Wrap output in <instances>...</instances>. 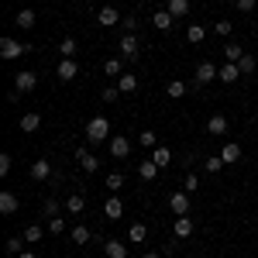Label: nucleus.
Masks as SVG:
<instances>
[{
  "label": "nucleus",
  "mask_w": 258,
  "mask_h": 258,
  "mask_svg": "<svg viewBox=\"0 0 258 258\" xmlns=\"http://www.w3.org/2000/svg\"><path fill=\"white\" fill-rule=\"evenodd\" d=\"M110 138V120L107 117H90L86 120V141L90 145H103Z\"/></svg>",
  "instance_id": "obj_1"
},
{
  "label": "nucleus",
  "mask_w": 258,
  "mask_h": 258,
  "mask_svg": "<svg viewBox=\"0 0 258 258\" xmlns=\"http://www.w3.org/2000/svg\"><path fill=\"white\" fill-rule=\"evenodd\" d=\"M31 52V45H24V41H14V38H0V55L7 62L21 59V55H28Z\"/></svg>",
  "instance_id": "obj_2"
},
{
  "label": "nucleus",
  "mask_w": 258,
  "mask_h": 258,
  "mask_svg": "<svg viewBox=\"0 0 258 258\" xmlns=\"http://www.w3.org/2000/svg\"><path fill=\"white\" fill-rule=\"evenodd\" d=\"M117 52H120V59H127V62H135L141 55V45L135 35H124V38L117 41Z\"/></svg>",
  "instance_id": "obj_3"
},
{
  "label": "nucleus",
  "mask_w": 258,
  "mask_h": 258,
  "mask_svg": "<svg viewBox=\"0 0 258 258\" xmlns=\"http://www.w3.org/2000/svg\"><path fill=\"white\" fill-rule=\"evenodd\" d=\"M169 210H172L176 217H186V214H189V193H186V189L172 193V197H169Z\"/></svg>",
  "instance_id": "obj_4"
},
{
  "label": "nucleus",
  "mask_w": 258,
  "mask_h": 258,
  "mask_svg": "<svg viewBox=\"0 0 258 258\" xmlns=\"http://www.w3.org/2000/svg\"><path fill=\"white\" fill-rule=\"evenodd\" d=\"M220 80V66H214V62H200L197 66V83L200 86H207V83Z\"/></svg>",
  "instance_id": "obj_5"
},
{
  "label": "nucleus",
  "mask_w": 258,
  "mask_h": 258,
  "mask_svg": "<svg viewBox=\"0 0 258 258\" xmlns=\"http://www.w3.org/2000/svg\"><path fill=\"white\" fill-rule=\"evenodd\" d=\"M55 76H59L62 83L76 80V76H80V66H76V59H62L59 66H55Z\"/></svg>",
  "instance_id": "obj_6"
},
{
  "label": "nucleus",
  "mask_w": 258,
  "mask_h": 258,
  "mask_svg": "<svg viewBox=\"0 0 258 258\" xmlns=\"http://www.w3.org/2000/svg\"><path fill=\"white\" fill-rule=\"evenodd\" d=\"M35 86H38V73H18L14 76V90L18 93H31Z\"/></svg>",
  "instance_id": "obj_7"
},
{
  "label": "nucleus",
  "mask_w": 258,
  "mask_h": 258,
  "mask_svg": "<svg viewBox=\"0 0 258 258\" xmlns=\"http://www.w3.org/2000/svg\"><path fill=\"white\" fill-rule=\"evenodd\" d=\"M76 159H80L83 172H97V169H100V159L90 152V148H76Z\"/></svg>",
  "instance_id": "obj_8"
},
{
  "label": "nucleus",
  "mask_w": 258,
  "mask_h": 258,
  "mask_svg": "<svg viewBox=\"0 0 258 258\" xmlns=\"http://www.w3.org/2000/svg\"><path fill=\"white\" fill-rule=\"evenodd\" d=\"M18 207H21V200L14 197L11 189H4V193H0V214H4V217H11V214H18Z\"/></svg>",
  "instance_id": "obj_9"
},
{
  "label": "nucleus",
  "mask_w": 258,
  "mask_h": 258,
  "mask_svg": "<svg viewBox=\"0 0 258 258\" xmlns=\"http://www.w3.org/2000/svg\"><path fill=\"white\" fill-rule=\"evenodd\" d=\"M52 176V162L48 159H35L31 162V179H35V182H41V179H48Z\"/></svg>",
  "instance_id": "obj_10"
},
{
  "label": "nucleus",
  "mask_w": 258,
  "mask_h": 258,
  "mask_svg": "<svg viewBox=\"0 0 258 258\" xmlns=\"http://www.w3.org/2000/svg\"><path fill=\"white\" fill-rule=\"evenodd\" d=\"M220 159H224V165H234V162H241V145H238V141H227V145L220 148Z\"/></svg>",
  "instance_id": "obj_11"
},
{
  "label": "nucleus",
  "mask_w": 258,
  "mask_h": 258,
  "mask_svg": "<svg viewBox=\"0 0 258 258\" xmlns=\"http://www.w3.org/2000/svg\"><path fill=\"white\" fill-rule=\"evenodd\" d=\"M241 80V66L238 62H224L220 66V83H238Z\"/></svg>",
  "instance_id": "obj_12"
},
{
  "label": "nucleus",
  "mask_w": 258,
  "mask_h": 258,
  "mask_svg": "<svg viewBox=\"0 0 258 258\" xmlns=\"http://www.w3.org/2000/svg\"><path fill=\"white\" fill-rule=\"evenodd\" d=\"M38 127H41V114H35V110L31 114H21V131L24 135H35Z\"/></svg>",
  "instance_id": "obj_13"
},
{
  "label": "nucleus",
  "mask_w": 258,
  "mask_h": 258,
  "mask_svg": "<svg viewBox=\"0 0 258 258\" xmlns=\"http://www.w3.org/2000/svg\"><path fill=\"white\" fill-rule=\"evenodd\" d=\"M110 155H114V159H127V155H131V141L127 138H110Z\"/></svg>",
  "instance_id": "obj_14"
},
{
  "label": "nucleus",
  "mask_w": 258,
  "mask_h": 258,
  "mask_svg": "<svg viewBox=\"0 0 258 258\" xmlns=\"http://www.w3.org/2000/svg\"><path fill=\"white\" fill-rule=\"evenodd\" d=\"M172 234H176V238H189V234H193V217H189V214H186V217H176Z\"/></svg>",
  "instance_id": "obj_15"
},
{
  "label": "nucleus",
  "mask_w": 258,
  "mask_h": 258,
  "mask_svg": "<svg viewBox=\"0 0 258 258\" xmlns=\"http://www.w3.org/2000/svg\"><path fill=\"white\" fill-rule=\"evenodd\" d=\"M97 21L103 24V28H114V24H120V14H117V7H110V4H107V7H103V11L97 14Z\"/></svg>",
  "instance_id": "obj_16"
},
{
  "label": "nucleus",
  "mask_w": 258,
  "mask_h": 258,
  "mask_svg": "<svg viewBox=\"0 0 258 258\" xmlns=\"http://www.w3.org/2000/svg\"><path fill=\"white\" fill-rule=\"evenodd\" d=\"M207 131H210L214 138H220V135H227V117H224V114H214V117L207 120Z\"/></svg>",
  "instance_id": "obj_17"
},
{
  "label": "nucleus",
  "mask_w": 258,
  "mask_h": 258,
  "mask_svg": "<svg viewBox=\"0 0 258 258\" xmlns=\"http://www.w3.org/2000/svg\"><path fill=\"white\" fill-rule=\"evenodd\" d=\"M120 214H124V203H120L117 197H110L107 203H103V217L107 220H120Z\"/></svg>",
  "instance_id": "obj_18"
},
{
  "label": "nucleus",
  "mask_w": 258,
  "mask_h": 258,
  "mask_svg": "<svg viewBox=\"0 0 258 258\" xmlns=\"http://www.w3.org/2000/svg\"><path fill=\"white\" fill-rule=\"evenodd\" d=\"M14 24H21L24 31H31V28L38 24V18H35V11H31V7H24V11H18V18H14Z\"/></svg>",
  "instance_id": "obj_19"
},
{
  "label": "nucleus",
  "mask_w": 258,
  "mask_h": 258,
  "mask_svg": "<svg viewBox=\"0 0 258 258\" xmlns=\"http://www.w3.org/2000/svg\"><path fill=\"white\" fill-rule=\"evenodd\" d=\"M103 251H107V258H127V244L124 241H103Z\"/></svg>",
  "instance_id": "obj_20"
},
{
  "label": "nucleus",
  "mask_w": 258,
  "mask_h": 258,
  "mask_svg": "<svg viewBox=\"0 0 258 258\" xmlns=\"http://www.w3.org/2000/svg\"><path fill=\"white\" fill-rule=\"evenodd\" d=\"M117 90H120V93H135V90H138V76L120 73V76H117Z\"/></svg>",
  "instance_id": "obj_21"
},
{
  "label": "nucleus",
  "mask_w": 258,
  "mask_h": 258,
  "mask_svg": "<svg viewBox=\"0 0 258 258\" xmlns=\"http://www.w3.org/2000/svg\"><path fill=\"white\" fill-rule=\"evenodd\" d=\"M138 176L145 179V182H152V179L159 176V165H155V162H152V159H145V162H138Z\"/></svg>",
  "instance_id": "obj_22"
},
{
  "label": "nucleus",
  "mask_w": 258,
  "mask_h": 258,
  "mask_svg": "<svg viewBox=\"0 0 258 258\" xmlns=\"http://www.w3.org/2000/svg\"><path fill=\"white\" fill-rule=\"evenodd\" d=\"M165 11H169L176 21L186 18V14H189V0H169V7H165Z\"/></svg>",
  "instance_id": "obj_23"
},
{
  "label": "nucleus",
  "mask_w": 258,
  "mask_h": 258,
  "mask_svg": "<svg viewBox=\"0 0 258 258\" xmlns=\"http://www.w3.org/2000/svg\"><path fill=\"white\" fill-rule=\"evenodd\" d=\"M203 38H207V28H203V24H189V28H186V41H189V45H200Z\"/></svg>",
  "instance_id": "obj_24"
},
{
  "label": "nucleus",
  "mask_w": 258,
  "mask_h": 258,
  "mask_svg": "<svg viewBox=\"0 0 258 258\" xmlns=\"http://www.w3.org/2000/svg\"><path fill=\"white\" fill-rule=\"evenodd\" d=\"M152 162H155V165H159V169H165V165H169V162H172V152H169V148H165V145H159V148H155V152H152Z\"/></svg>",
  "instance_id": "obj_25"
},
{
  "label": "nucleus",
  "mask_w": 258,
  "mask_h": 258,
  "mask_svg": "<svg viewBox=\"0 0 258 258\" xmlns=\"http://www.w3.org/2000/svg\"><path fill=\"white\" fill-rule=\"evenodd\" d=\"M24 244H28L24 238H7V241H4V251H7V255H14V258H18L21 251H24Z\"/></svg>",
  "instance_id": "obj_26"
},
{
  "label": "nucleus",
  "mask_w": 258,
  "mask_h": 258,
  "mask_svg": "<svg viewBox=\"0 0 258 258\" xmlns=\"http://www.w3.org/2000/svg\"><path fill=\"white\" fill-rule=\"evenodd\" d=\"M172 24H176V18H172L169 11H155V28H159V31H169Z\"/></svg>",
  "instance_id": "obj_27"
},
{
  "label": "nucleus",
  "mask_w": 258,
  "mask_h": 258,
  "mask_svg": "<svg viewBox=\"0 0 258 258\" xmlns=\"http://www.w3.org/2000/svg\"><path fill=\"white\" fill-rule=\"evenodd\" d=\"M59 55L62 59H76V38H62L59 41Z\"/></svg>",
  "instance_id": "obj_28"
},
{
  "label": "nucleus",
  "mask_w": 258,
  "mask_h": 258,
  "mask_svg": "<svg viewBox=\"0 0 258 258\" xmlns=\"http://www.w3.org/2000/svg\"><path fill=\"white\" fill-rule=\"evenodd\" d=\"M241 55H244V48H241V45H234V41H227V45H224V59H227V62H241Z\"/></svg>",
  "instance_id": "obj_29"
},
{
  "label": "nucleus",
  "mask_w": 258,
  "mask_h": 258,
  "mask_svg": "<svg viewBox=\"0 0 258 258\" xmlns=\"http://www.w3.org/2000/svg\"><path fill=\"white\" fill-rule=\"evenodd\" d=\"M238 66H241V76H251V73L258 69V59H255V55H248V52H244Z\"/></svg>",
  "instance_id": "obj_30"
},
{
  "label": "nucleus",
  "mask_w": 258,
  "mask_h": 258,
  "mask_svg": "<svg viewBox=\"0 0 258 258\" xmlns=\"http://www.w3.org/2000/svg\"><path fill=\"white\" fill-rule=\"evenodd\" d=\"M186 90H189V86H186V83H182V80H172V83H169V86H165V93H169V97H172V100L186 97Z\"/></svg>",
  "instance_id": "obj_31"
},
{
  "label": "nucleus",
  "mask_w": 258,
  "mask_h": 258,
  "mask_svg": "<svg viewBox=\"0 0 258 258\" xmlns=\"http://www.w3.org/2000/svg\"><path fill=\"white\" fill-rule=\"evenodd\" d=\"M83 207H86V200H83L80 193H73V197L66 200V210H69V214H83Z\"/></svg>",
  "instance_id": "obj_32"
},
{
  "label": "nucleus",
  "mask_w": 258,
  "mask_h": 258,
  "mask_svg": "<svg viewBox=\"0 0 258 258\" xmlns=\"http://www.w3.org/2000/svg\"><path fill=\"white\" fill-rule=\"evenodd\" d=\"M203 169H207V172H210V176H217L220 169H224V159H220V155H210V159L203 162Z\"/></svg>",
  "instance_id": "obj_33"
},
{
  "label": "nucleus",
  "mask_w": 258,
  "mask_h": 258,
  "mask_svg": "<svg viewBox=\"0 0 258 258\" xmlns=\"http://www.w3.org/2000/svg\"><path fill=\"white\" fill-rule=\"evenodd\" d=\"M41 234H45V231H41V224H31V227H24V241H28V244L41 241Z\"/></svg>",
  "instance_id": "obj_34"
},
{
  "label": "nucleus",
  "mask_w": 258,
  "mask_h": 258,
  "mask_svg": "<svg viewBox=\"0 0 258 258\" xmlns=\"http://www.w3.org/2000/svg\"><path fill=\"white\" fill-rule=\"evenodd\" d=\"M73 241H76V244H86V241H90V227L76 224V227H73Z\"/></svg>",
  "instance_id": "obj_35"
},
{
  "label": "nucleus",
  "mask_w": 258,
  "mask_h": 258,
  "mask_svg": "<svg viewBox=\"0 0 258 258\" xmlns=\"http://www.w3.org/2000/svg\"><path fill=\"white\" fill-rule=\"evenodd\" d=\"M138 141L145 145V148H159V138H155V131H141Z\"/></svg>",
  "instance_id": "obj_36"
},
{
  "label": "nucleus",
  "mask_w": 258,
  "mask_h": 258,
  "mask_svg": "<svg viewBox=\"0 0 258 258\" xmlns=\"http://www.w3.org/2000/svg\"><path fill=\"white\" fill-rule=\"evenodd\" d=\"M103 76H120V59H107L103 62Z\"/></svg>",
  "instance_id": "obj_37"
},
{
  "label": "nucleus",
  "mask_w": 258,
  "mask_h": 258,
  "mask_svg": "<svg viewBox=\"0 0 258 258\" xmlns=\"http://www.w3.org/2000/svg\"><path fill=\"white\" fill-rule=\"evenodd\" d=\"M148 238V227H145V224H131V244H135V241H145Z\"/></svg>",
  "instance_id": "obj_38"
},
{
  "label": "nucleus",
  "mask_w": 258,
  "mask_h": 258,
  "mask_svg": "<svg viewBox=\"0 0 258 258\" xmlns=\"http://www.w3.org/2000/svg\"><path fill=\"white\" fill-rule=\"evenodd\" d=\"M41 210H45V217H62V214H59V200H52V197L45 200V207H41Z\"/></svg>",
  "instance_id": "obj_39"
},
{
  "label": "nucleus",
  "mask_w": 258,
  "mask_h": 258,
  "mask_svg": "<svg viewBox=\"0 0 258 258\" xmlns=\"http://www.w3.org/2000/svg\"><path fill=\"white\" fill-rule=\"evenodd\" d=\"M66 231V220L62 217H48V234H62Z\"/></svg>",
  "instance_id": "obj_40"
},
{
  "label": "nucleus",
  "mask_w": 258,
  "mask_h": 258,
  "mask_svg": "<svg viewBox=\"0 0 258 258\" xmlns=\"http://www.w3.org/2000/svg\"><path fill=\"white\" fill-rule=\"evenodd\" d=\"M120 186H124V176H120V172H110V176H107V189H114V193H117Z\"/></svg>",
  "instance_id": "obj_41"
},
{
  "label": "nucleus",
  "mask_w": 258,
  "mask_h": 258,
  "mask_svg": "<svg viewBox=\"0 0 258 258\" xmlns=\"http://www.w3.org/2000/svg\"><path fill=\"white\" fill-rule=\"evenodd\" d=\"M100 97L107 100V103H114V100L120 97V90H117V86H103V90H100Z\"/></svg>",
  "instance_id": "obj_42"
},
{
  "label": "nucleus",
  "mask_w": 258,
  "mask_h": 258,
  "mask_svg": "<svg viewBox=\"0 0 258 258\" xmlns=\"http://www.w3.org/2000/svg\"><path fill=\"white\" fill-rule=\"evenodd\" d=\"M182 189H186V193H193V189H200V179L193 176V172H186V179H182Z\"/></svg>",
  "instance_id": "obj_43"
},
{
  "label": "nucleus",
  "mask_w": 258,
  "mask_h": 258,
  "mask_svg": "<svg viewBox=\"0 0 258 258\" xmlns=\"http://www.w3.org/2000/svg\"><path fill=\"white\" fill-rule=\"evenodd\" d=\"M255 4H258V0H234V7H238L241 14H251V11H255Z\"/></svg>",
  "instance_id": "obj_44"
},
{
  "label": "nucleus",
  "mask_w": 258,
  "mask_h": 258,
  "mask_svg": "<svg viewBox=\"0 0 258 258\" xmlns=\"http://www.w3.org/2000/svg\"><path fill=\"white\" fill-rule=\"evenodd\" d=\"M231 28H234L231 21H217V24H214V31H217V35H224V38L231 35Z\"/></svg>",
  "instance_id": "obj_45"
},
{
  "label": "nucleus",
  "mask_w": 258,
  "mask_h": 258,
  "mask_svg": "<svg viewBox=\"0 0 258 258\" xmlns=\"http://www.w3.org/2000/svg\"><path fill=\"white\" fill-rule=\"evenodd\" d=\"M120 24H124V35H135V31H138V21L135 18H124Z\"/></svg>",
  "instance_id": "obj_46"
},
{
  "label": "nucleus",
  "mask_w": 258,
  "mask_h": 258,
  "mask_svg": "<svg viewBox=\"0 0 258 258\" xmlns=\"http://www.w3.org/2000/svg\"><path fill=\"white\" fill-rule=\"evenodd\" d=\"M11 172V155H0V176H7Z\"/></svg>",
  "instance_id": "obj_47"
},
{
  "label": "nucleus",
  "mask_w": 258,
  "mask_h": 258,
  "mask_svg": "<svg viewBox=\"0 0 258 258\" xmlns=\"http://www.w3.org/2000/svg\"><path fill=\"white\" fill-rule=\"evenodd\" d=\"M145 258H162V255L159 251H145Z\"/></svg>",
  "instance_id": "obj_48"
},
{
  "label": "nucleus",
  "mask_w": 258,
  "mask_h": 258,
  "mask_svg": "<svg viewBox=\"0 0 258 258\" xmlns=\"http://www.w3.org/2000/svg\"><path fill=\"white\" fill-rule=\"evenodd\" d=\"M18 258H35V255H31V251H21V255Z\"/></svg>",
  "instance_id": "obj_49"
},
{
  "label": "nucleus",
  "mask_w": 258,
  "mask_h": 258,
  "mask_svg": "<svg viewBox=\"0 0 258 258\" xmlns=\"http://www.w3.org/2000/svg\"><path fill=\"white\" fill-rule=\"evenodd\" d=\"M220 4H234V0H220Z\"/></svg>",
  "instance_id": "obj_50"
}]
</instances>
